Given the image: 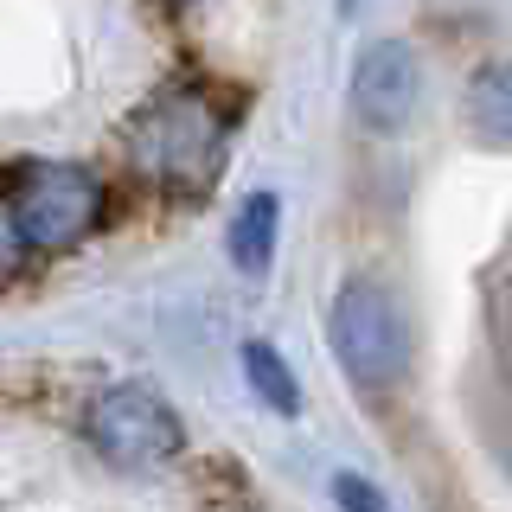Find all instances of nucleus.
<instances>
[{
    "mask_svg": "<svg viewBox=\"0 0 512 512\" xmlns=\"http://www.w3.org/2000/svg\"><path fill=\"white\" fill-rule=\"evenodd\" d=\"M468 122L487 148H500L512 128V90H506V64H480V77L468 84Z\"/></svg>",
    "mask_w": 512,
    "mask_h": 512,
    "instance_id": "0eeeda50",
    "label": "nucleus"
},
{
    "mask_svg": "<svg viewBox=\"0 0 512 512\" xmlns=\"http://www.w3.org/2000/svg\"><path fill=\"white\" fill-rule=\"evenodd\" d=\"M26 231H20V218H13V199H7V186H0V282H13L26 269Z\"/></svg>",
    "mask_w": 512,
    "mask_h": 512,
    "instance_id": "1a4fd4ad",
    "label": "nucleus"
},
{
    "mask_svg": "<svg viewBox=\"0 0 512 512\" xmlns=\"http://www.w3.org/2000/svg\"><path fill=\"white\" fill-rule=\"evenodd\" d=\"M7 199H13L20 231H26V250H71L109 212L103 180L90 167H71V160H20Z\"/></svg>",
    "mask_w": 512,
    "mask_h": 512,
    "instance_id": "f03ea898",
    "label": "nucleus"
},
{
    "mask_svg": "<svg viewBox=\"0 0 512 512\" xmlns=\"http://www.w3.org/2000/svg\"><path fill=\"white\" fill-rule=\"evenodd\" d=\"M416 90H423V77H416V52L404 39H378L352 58V109L378 135H397L410 122Z\"/></svg>",
    "mask_w": 512,
    "mask_h": 512,
    "instance_id": "39448f33",
    "label": "nucleus"
},
{
    "mask_svg": "<svg viewBox=\"0 0 512 512\" xmlns=\"http://www.w3.org/2000/svg\"><path fill=\"white\" fill-rule=\"evenodd\" d=\"M333 500H340V512H391V500L365 474H333Z\"/></svg>",
    "mask_w": 512,
    "mask_h": 512,
    "instance_id": "9d476101",
    "label": "nucleus"
},
{
    "mask_svg": "<svg viewBox=\"0 0 512 512\" xmlns=\"http://www.w3.org/2000/svg\"><path fill=\"white\" fill-rule=\"evenodd\" d=\"M173 7H192V0H173Z\"/></svg>",
    "mask_w": 512,
    "mask_h": 512,
    "instance_id": "9b49d317",
    "label": "nucleus"
},
{
    "mask_svg": "<svg viewBox=\"0 0 512 512\" xmlns=\"http://www.w3.org/2000/svg\"><path fill=\"white\" fill-rule=\"evenodd\" d=\"M84 436L90 448L109 461V468H160V461L180 455V416H173V404H160L154 391H141V384H116V391H103L84 416Z\"/></svg>",
    "mask_w": 512,
    "mask_h": 512,
    "instance_id": "20e7f679",
    "label": "nucleus"
},
{
    "mask_svg": "<svg viewBox=\"0 0 512 512\" xmlns=\"http://www.w3.org/2000/svg\"><path fill=\"white\" fill-rule=\"evenodd\" d=\"M276 212H282L276 192H250V199L237 205V218H231V263L244 269V276H263L269 256H276Z\"/></svg>",
    "mask_w": 512,
    "mask_h": 512,
    "instance_id": "423d86ee",
    "label": "nucleus"
},
{
    "mask_svg": "<svg viewBox=\"0 0 512 512\" xmlns=\"http://www.w3.org/2000/svg\"><path fill=\"white\" fill-rule=\"evenodd\" d=\"M128 167L160 192H212L231 148V116L212 103V90L173 84L160 90L135 122H128Z\"/></svg>",
    "mask_w": 512,
    "mask_h": 512,
    "instance_id": "f257e3e1",
    "label": "nucleus"
},
{
    "mask_svg": "<svg viewBox=\"0 0 512 512\" xmlns=\"http://www.w3.org/2000/svg\"><path fill=\"white\" fill-rule=\"evenodd\" d=\"M244 378H250V391L263 397L276 416H295V410H301V384H295V372H288V359H282L276 346L250 340V346H244Z\"/></svg>",
    "mask_w": 512,
    "mask_h": 512,
    "instance_id": "6e6552de",
    "label": "nucleus"
},
{
    "mask_svg": "<svg viewBox=\"0 0 512 512\" xmlns=\"http://www.w3.org/2000/svg\"><path fill=\"white\" fill-rule=\"evenodd\" d=\"M327 340H333L346 372L359 384H372V391H384V384H397L410 372V320H404V308H397V295L384 282L359 276L333 295Z\"/></svg>",
    "mask_w": 512,
    "mask_h": 512,
    "instance_id": "7ed1b4c3",
    "label": "nucleus"
}]
</instances>
